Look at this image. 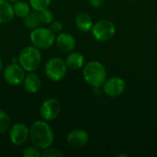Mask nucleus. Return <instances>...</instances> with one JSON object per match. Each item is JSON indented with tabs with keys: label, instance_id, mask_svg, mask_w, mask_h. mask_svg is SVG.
<instances>
[{
	"label": "nucleus",
	"instance_id": "nucleus-1",
	"mask_svg": "<svg viewBox=\"0 0 157 157\" xmlns=\"http://www.w3.org/2000/svg\"><path fill=\"white\" fill-rule=\"evenodd\" d=\"M29 140L32 145L43 150L52 146L54 141V133L46 121H36L29 127Z\"/></svg>",
	"mask_w": 157,
	"mask_h": 157
},
{
	"label": "nucleus",
	"instance_id": "nucleus-2",
	"mask_svg": "<svg viewBox=\"0 0 157 157\" xmlns=\"http://www.w3.org/2000/svg\"><path fill=\"white\" fill-rule=\"evenodd\" d=\"M83 76L88 85L93 87H98L102 86L105 83L107 71L101 63L98 61H91L84 66Z\"/></svg>",
	"mask_w": 157,
	"mask_h": 157
},
{
	"label": "nucleus",
	"instance_id": "nucleus-3",
	"mask_svg": "<svg viewBox=\"0 0 157 157\" xmlns=\"http://www.w3.org/2000/svg\"><path fill=\"white\" fill-rule=\"evenodd\" d=\"M18 63L27 72H35L41 63V53L40 49L31 45L24 47L18 56Z\"/></svg>",
	"mask_w": 157,
	"mask_h": 157
},
{
	"label": "nucleus",
	"instance_id": "nucleus-4",
	"mask_svg": "<svg viewBox=\"0 0 157 157\" xmlns=\"http://www.w3.org/2000/svg\"><path fill=\"white\" fill-rule=\"evenodd\" d=\"M55 33L50 28L39 27L31 30L29 40L33 46L40 50H47L55 42Z\"/></svg>",
	"mask_w": 157,
	"mask_h": 157
},
{
	"label": "nucleus",
	"instance_id": "nucleus-5",
	"mask_svg": "<svg viewBox=\"0 0 157 157\" xmlns=\"http://www.w3.org/2000/svg\"><path fill=\"white\" fill-rule=\"evenodd\" d=\"M67 69L64 60L59 57H52L46 63L44 72L48 79L52 82H59L66 75Z\"/></svg>",
	"mask_w": 157,
	"mask_h": 157
},
{
	"label": "nucleus",
	"instance_id": "nucleus-6",
	"mask_svg": "<svg viewBox=\"0 0 157 157\" xmlns=\"http://www.w3.org/2000/svg\"><path fill=\"white\" fill-rule=\"evenodd\" d=\"M93 37L98 41H108L113 38L116 33V27L113 22L102 19L93 24L91 29Z\"/></svg>",
	"mask_w": 157,
	"mask_h": 157
},
{
	"label": "nucleus",
	"instance_id": "nucleus-7",
	"mask_svg": "<svg viewBox=\"0 0 157 157\" xmlns=\"http://www.w3.org/2000/svg\"><path fill=\"white\" fill-rule=\"evenodd\" d=\"M4 79L5 81L13 86L21 85L24 81L26 71L18 63H11L4 69Z\"/></svg>",
	"mask_w": 157,
	"mask_h": 157
},
{
	"label": "nucleus",
	"instance_id": "nucleus-8",
	"mask_svg": "<svg viewBox=\"0 0 157 157\" xmlns=\"http://www.w3.org/2000/svg\"><path fill=\"white\" fill-rule=\"evenodd\" d=\"M61 112L60 102L53 98H47L40 108V116L43 121L48 122L56 120Z\"/></svg>",
	"mask_w": 157,
	"mask_h": 157
},
{
	"label": "nucleus",
	"instance_id": "nucleus-9",
	"mask_svg": "<svg viewBox=\"0 0 157 157\" xmlns=\"http://www.w3.org/2000/svg\"><path fill=\"white\" fill-rule=\"evenodd\" d=\"M29 139V128L21 122L15 123L9 129V140L15 146H21Z\"/></svg>",
	"mask_w": 157,
	"mask_h": 157
},
{
	"label": "nucleus",
	"instance_id": "nucleus-10",
	"mask_svg": "<svg viewBox=\"0 0 157 157\" xmlns=\"http://www.w3.org/2000/svg\"><path fill=\"white\" fill-rule=\"evenodd\" d=\"M102 86L104 93L109 97H118L125 91L126 83L122 78L114 76L106 79Z\"/></svg>",
	"mask_w": 157,
	"mask_h": 157
},
{
	"label": "nucleus",
	"instance_id": "nucleus-11",
	"mask_svg": "<svg viewBox=\"0 0 157 157\" xmlns=\"http://www.w3.org/2000/svg\"><path fill=\"white\" fill-rule=\"evenodd\" d=\"M66 141L70 146L74 148H81L87 144L89 141V135L82 129H75L67 134Z\"/></svg>",
	"mask_w": 157,
	"mask_h": 157
},
{
	"label": "nucleus",
	"instance_id": "nucleus-12",
	"mask_svg": "<svg viewBox=\"0 0 157 157\" xmlns=\"http://www.w3.org/2000/svg\"><path fill=\"white\" fill-rule=\"evenodd\" d=\"M55 43L57 47L63 52H73L76 45L75 37L69 33H64V32H61L56 36Z\"/></svg>",
	"mask_w": 157,
	"mask_h": 157
},
{
	"label": "nucleus",
	"instance_id": "nucleus-13",
	"mask_svg": "<svg viewBox=\"0 0 157 157\" xmlns=\"http://www.w3.org/2000/svg\"><path fill=\"white\" fill-rule=\"evenodd\" d=\"M22 84L24 89L29 94H36L41 87V80L40 76L34 72H29L26 74Z\"/></svg>",
	"mask_w": 157,
	"mask_h": 157
},
{
	"label": "nucleus",
	"instance_id": "nucleus-14",
	"mask_svg": "<svg viewBox=\"0 0 157 157\" xmlns=\"http://www.w3.org/2000/svg\"><path fill=\"white\" fill-rule=\"evenodd\" d=\"M13 5L7 0H0V24H6L14 18Z\"/></svg>",
	"mask_w": 157,
	"mask_h": 157
},
{
	"label": "nucleus",
	"instance_id": "nucleus-15",
	"mask_svg": "<svg viewBox=\"0 0 157 157\" xmlns=\"http://www.w3.org/2000/svg\"><path fill=\"white\" fill-rule=\"evenodd\" d=\"M65 63L68 68L72 70H78L84 66L85 58L80 52H71L65 58Z\"/></svg>",
	"mask_w": 157,
	"mask_h": 157
},
{
	"label": "nucleus",
	"instance_id": "nucleus-16",
	"mask_svg": "<svg viewBox=\"0 0 157 157\" xmlns=\"http://www.w3.org/2000/svg\"><path fill=\"white\" fill-rule=\"evenodd\" d=\"M75 26L82 32H88L93 27L91 17L86 13H80L75 17Z\"/></svg>",
	"mask_w": 157,
	"mask_h": 157
},
{
	"label": "nucleus",
	"instance_id": "nucleus-17",
	"mask_svg": "<svg viewBox=\"0 0 157 157\" xmlns=\"http://www.w3.org/2000/svg\"><path fill=\"white\" fill-rule=\"evenodd\" d=\"M23 22H24L25 27L27 29H31V30L34 29H36V28L40 27L41 21H40V13H39V11H36V10L30 11L23 18Z\"/></svg>",
	"mask_w": 157,
	"mask_h": 157
},
{
	"label": "nucleus",
	"instance_id": "nucleus-18",
	"mask_svg": "<svg viewBox=\"0 0 157 157\" xmlns=\"http://www.w3.org/2000/svg\"><path fill=\"white\" fill-rule=\"evenodd\" d=\"M13 9H14V14L17 17L24 18L31 10V6L29 3H27L22 0H18L14 3L13 5Z\"/></svg>",
	"mask_w": 157,
	"mask_h": 157
},
{
	"label": "nucleus",
	"instance_id": "nucleus-19",
	"mask_svg": "<svg viewBox=\"0 0 157 157\" xmlns=\"http://www.w3.org/2000/svg\"><path fill=\"white\" fill-rule=\"evenodd\" d=\"M11 127V120L8 114L0 109V133H5L9 131Z\"/></svg>",
	"mask_w": 157,
	"mask_h": 157
},
{
	"label": "nucleus",
	"instance_id": "nucleus-20",
	"mask_svg": "<svg viewBox=\"0 0 157 157\" xmlns=\"http://www.w3.org/2000/svg\"><path fill=\"white\" fill-rule=\"evenodd\" d=\"M29 3L33 10L41 11L50 6L52 0H29Z\"/></svg>",
	"mask_w": 157,
	"mask_h": 157
},
{
	"label": "nucleus",
	"instance_id": "nucleus-21",
	"mask_svg": "<svg viewBox=\"0 0 157 157\" xmlns=\"http://www.w3.org/2000/svg\"><path fill=\"white\" fill-rule=\"evenodd\" d=\"M39 13H40V21H41V24L48 25V24H51L53 21V18H54L53 13L49 8L39 11Z\"/></svg>",
	"mask_w": 157,
	"mask_h": 157
},
{
	"label": "nucleus",
	"instance_id": "nucleus-22",
	"mask_svg": "<svg viewBox=\"0 0 157 157\" xmlns=\"http://www.w3.org/2000/svg\"><path fill=\"white\" fill-rule=\"evenodd\" d=\"M41 156L42 157H63V154L61 152V150L49 146L45 149L42 150L41 152Z\"/></svg>",
	"mask_w": 157,
	"mask_h": 157
},
{
	"label": "nucleus",
	"instance_id": "nucleus-23",
	"mask_svg": "<svg viewBox=\"0 0 157 157\" xmlns=\"http://www.w3.org/2000/svg\"><path fill=\"white\" fill-rule=\"evenodd\" d=\"M22 155L24 157H40L41 156V152L38 147L31 145V146L26 147L23 150Z\"/></svg>",
	"mask_w": 157,
	"mask_h": 157
},
{
	"label": "nucleus",
	"instance_id": "nucleus-24",
	"mask_svg": "<svg viewBox=\"0 0 157 157\" xmlns=\"http://www.w3.org/2000/svg\"><path fill=\"white\" fill-rule=\"evenodd\" d=\"M50 29L55 33V34H59L62 32L63 30V23L60 21H52L51 23V27Z\"/></svg>",
	"mask_w": 157,
	"mask_h": 157
},
{
	"label": "nucleus",
	"instance_id": "nucleus-25",
	"mask_svg": "<svg viewBox=\"0 0 157 157\" xmlns=\"http://www.w3.org/2000/svg\"><path fill=\"white\" fill-rule=\"evenodd\" d=\"M89 4L96 8H99L104 5V0H89Z\"/></svg>",
	"mask_w": 157,
	"mask_h": 157
},
{
	"label": "nucleus",
	"instance_id": "nucleus-26",
	"mask_svg": "<svg viewBox=\"0 0 157 157\" xmlns=\"http://www.w3.org/2000/svg\"><path fill=\"white\" fill-rule=\"evenodd\" d=\"M2 69H3V63H2V60L0 59V74L2 72Z\"/></svg>",
	"mask_w": 157,
	"mask_h": 157
},
{
	"label": "nucleus",
	"instance_id": "nucleus-27",
	"mask_svg": "<svg viewBox=\"0 0 157 157\" xmlns=\"http://www.w3.org/2000/svg\"><path fill=\"white\" fill-rule=\"evenodd\" d=\"M8 2H10V3H15V2H17V1H18V0H7Z\"/></svg>",
	"mask_w": 157,
	"mask_h": 157
},
{
	"label": "nucleus",
	"instance_id": "nucleus-28",
	"mask_svg": "<svg viewBox=\"0 0 157 157\" xmlns=\"http://www.w3.org/2000/svg\"><path fill=\"white\" fill-rule=\"evenodd\" d=\"M156 29H157V26H156Z\"/></svg>",
	"mask_w": 157,
	"mask_h": 157
}]
</instances>
